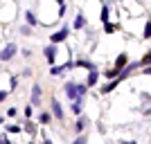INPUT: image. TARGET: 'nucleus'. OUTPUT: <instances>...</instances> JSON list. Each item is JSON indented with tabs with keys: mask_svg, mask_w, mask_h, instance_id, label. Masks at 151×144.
I'll list each match as a JSON object with an SVG mask.
<instances>
[{
	"mask_svg": "<svg viewBox=\"0 0 151 144\" xmlns=\"http://www.w3.org/2000/svg\"><path fill=\"white\" fill-rule=\"evenodd\" d=\"M14 54H16V45H14V43H9V45L5 47V50L0 52V59H2V61H9V59H12Z\"/></svg>",
	"mask_w": 151,
	"mask_h": 144,
	"instance_id": "f03ea898",
	"label": "nucleus"
},
{
	"mask_svg": "<svg viewBox=\"0 0 151 144\" xmlns=\"http://www.w3.org/2000/svg\"><path fill=\"white\" fill-rule=\"evenodd\" d=\"M115 86H117V81H113V83H108V86H104V88H101V92H111V90H113Z\"/></svg>",
	"mask_w": 151,
	"mask_h": 144,
	"instance_id": "1a4fd4ad",
	"label": "nucleus"
},
{
	"mask_svg": "<svg viewBox=\"0 0 151 144\" xmlns=\"http://www.w3.org/2000/svg\"><path fill=\"white\" fill-rule=\"evenodd\" d=\"M124 144H135V142H124Z\"/></svg>",
	"mask_w": 151,
	"mask_h": 144,
	"instance_id": "aec40b11",
	"label": "nucleus"
},
{
	"mask_svg": "<svg viewBox=\"0 0 151 144\" xmlns=\"http://www.w3.org/2000/svg\"><path fill=\"white\" fill-rule=\"evenodd\" d=\"M54 54H57V50H54V45H50V47H47V50H45V57H47V61H54Z\"/></svg>",
	"mask_w": 151,
	"mask_h": 144,
	"instance_id": "39448f33",
	"label": "nucleus"
},
{
	"mask_svg": "<svg viewBox=\"0 0 151 144\" xmlns=\"http://www.w3.org/2000/svg\"><path fill=\"white\" fill-rule=\"evenodd\" d=\"M72 144H86V138H77V140H75Z\"/></svg>",
	"mask_w": 151,
	"mask_h": 144,
	"instance_id": "2eb2a0df",
	"label": "nucleus"
},
{
	"mask_svg": "<svg viewBox=\"0 0 151 144\" xmlns=\"http://www.w3.org/2000/svg\"><path fill=\"white\" fill-rule=\"evenodd\" d=\"M101 20H108V9L104 7V11H101Z\"/></svg>",
	"mask_w": 151,
	"mask_h": 144,
	"instance_id": "4468645a",
	"label": "nucleus"
},
{
	"mask_svg": "<svg viewBox=\"0 0 151 144\" xmlns=\"http://www.w3.org/2000/svg\"><path fill=\"white\" fill-rule=\"evenodd\" d=\"M25 18H27V23H29V25H36V18H34V16H32L29 11H27V16H25Z\"/></svg>",
	"mask_w": 151,
	"mask_h": 144,
	"instance_id": "9b49d317",
	"label": "nucleus"
},
{
	"mask_svg": "<svg viewBox=\"0 0 151 144\" xmlns=\"http://www.w3.org/2000/svg\"><path fill=\"white\" fill-rule=\"evenodd\" d=\"M147 75H151V65H149V68H147Z\"/></svg>",
	"mask_w": 151,
	"mask_h": 144,
	"instance_id": "6ab92c4d",
	"label": "nucleus"
},
{
	"mask_svg": "<svg viewBox=\"0 0 151 144\" xmlns=\"http://www.w3.org/2000/svg\"><path fill=\"white\" fill-rule=\"evenodd\" d=\"M5 97H7V92H5V90H2V92H0V101L5 99Z\"/></svg>",
	"mask_w": 151,
	"mask_h": 144,
	"instance_id": "dca6fc26",
	"label": "nucleus"
},
{
	"mask_svg": "<svg viewBox=\"0 0 151 144\" xmlns=\"http://www.w3.org/2000/svg\"><path fill=\"white\" fill-rule=\"evenodd\" d=\"M145 63H151V52H149V57L145 59Z\"/></svg>",
	"mask_w": 151,
	"mask_h": 144,
	"instance_id": "f3484780",
	"label": "nucleus"
},
{
	"mask_svg": "<svg viewBox=\"0 0 151 144\" xmlns=\"http://www.w3.org/2000/svg\"><path fill=\"white\" fill-rule=\"evenodd\" d=\"M65 95H68L70 99H81L83 95H86V86H75V83H68V86H65Z\"/></svg>",
	"mask_w": 151,
	"mask_h": 144,
	"instance_id": "f257e3e1",
	"label": "nucleus"
},
{
	"mask_svg": "<svg viewBox=\"0 0 151 144\" xmlns=\"http://www.w3.org/2000/svg\"><path fill=\"white\" fill-rule=\"evenodd\" d=\"M83 25H86V18L79 14V16H77V20H75V27H83Z\"/></svg>",
	"mask_w": 151,
	"mask_h": 144,
	"instance_id": "0eeeda50",
	"label": "nucleus"
},
{
	"mask_svg": "<svg viewBox=\"0 0 151 144\" xmlns=\"http://www.w3.org/2000/svg\"><path fill=\"white\" fill-rule=\"evenodd\" d=\"M52 108H54V117L61 119V117H63V110H61V106H59V101H57V99H52Z\"/></svg>",
	"mask_w": 151,
	"mask_h": 144,
	"instance_id": "20e7f679",
	"label": "nucleus"
},
{
	"mask_svg": "<svg viewBox=\"0 0 151 144\" xmlns=\"http://www.w3.org/2000/svg\"><path fill=\"white\" fill-rule=\"evenodd\" d=\"M124 63H126V57H124V54H120V59H117V68H115V70L120 72V68L124 65Z\"/></svg>",
	"mask_w": 151,
	"mask_h": 144,
	"instance_id": "6e6552de",
	"label": "nucleus"
},
{
	"mask_svg": "<svg viewBox=\"0 0 151 144\" xmlns=\"http://www.w3.org/2000/svg\"><path fill=\"white\" fill-rule=\"evenodd\" d=\"M0 144H9V142H7V140H5V138H2V140H0Z\"/></svg>",
	"mask_w": 151,
	"mask_h": 144,
	"instance_id": "a211bd4d",
	"label": "nucleus"
},
{
	"mask_svg": "<svg viewBox=\"0 0 151 144\" xmlns=\"http://www.w3.org/2000/svg\"><path fill=\"white\" fill-rule=\"evenodd\" d=\"M68 36V29H65V27H63V29H59L57 34H54V36H52V43H61L63 38Z\"/></svg>",
	"mask_w": 151,
	"mask_h": 144,
	"instance_id": "7ed1b4c3",
	"label": "nucleus"
},
{
	"mask_svg": "<svg viewBox=\"0 0 151 144\" xmlns=\"http://www.w3.org/2000/svg\"><path fill=\"white\" fill-rule=\"evenodd\" d=\"M83 124H86V119H79V122H77V126H75V128H77V131H81V128H83Z\"/></svg>",
	"mask_w": 151,
	"mask_h": 144,
	"instance_id": "ddd939ff",
	"label": "nucleus"
},
{
	"mask_svg": "<svg viewBox=\"0 0 151 144\" xmlns=\"http://www.w3.org/2000/svg\"><path fill=\"white\" fill-rule=\"evenodd\" d=\"M145 38H151V20L147 23V29H145Z\"/></svg>",
	"mask_w": 151,
	"mask_h": 144,
	"instance_id": "f8f14e48",
	"label": "nucleus"
},
{
	"mask_svg": "<svg viewBox=\"0 0 151 144\" xmlns=\"http://www.w3.org/2000/svg\"><path fill=\"white\" fill-rule=\"evenodd\" d=\"M95 81H97V72H90L88 75V86H93Z\"/></svg>",
	"mask_w": 151,
	"mask_h": 144,
	"instance_id": "9d476101",
	"label": "nucleus"
},
{
	"mask_svg": "<svg viewBox=\"0 0 151 144\" xmlns=\"http://www.w3.org/2000/svg\"><path fill=\"white\" fill-rule=\"evenodd\" d=\"M32 99H34V104H36V101L41 99V88H38V86H34V92H32Z\"/></svg>",
	"mask_w": 151,
	"mask_h": 144,
	"instance_id": "423d86ee",
	"label": "nucleus"
}]
</instances>
